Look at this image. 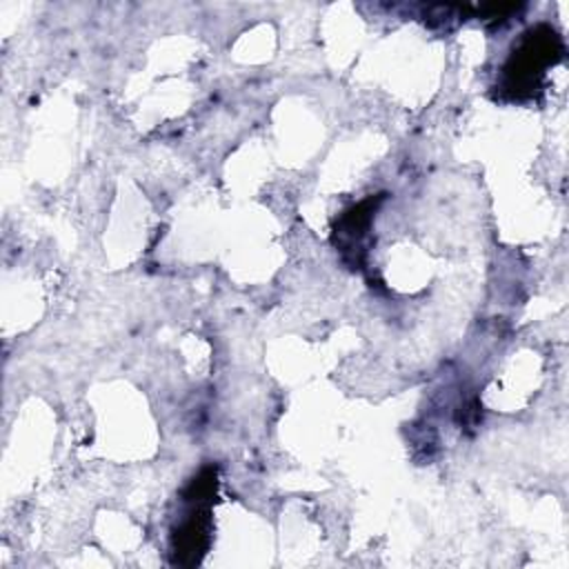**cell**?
Instances as JSON below:
<instances>
[{"mask_svg": "<svg viewBox=\"0 0 569 569\" xmlns=\"http://www.w3.org/2000/svg\"><path fill=\"white\" fill-rule=\"evenodd\" d=\"M560 56L558 36L540 27L522 40V44L513 51L509 62L505 64V89L513 91V96L531 93L538 89V80L549 64Z\"/></svg>", "mask_w": 569, "mask_h": 569, "instance_id": "6da1fadb", "label": "cell"}]
</instances>
